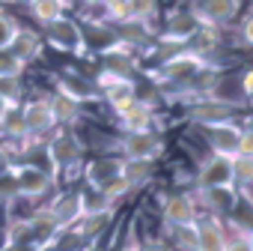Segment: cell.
Here are the masks:
<instances>
[{
    "instance_id": "5bb4252c",
    "label": "cell",
    "mask_w": 253,
    "mask_h": 251,
    "mask_svg": "<svg viewBox=\"0 0 253 251\" xmlns=\"http://www.w3.org/2000/svg\"><path fill=\"white\" fill-rule=\"evenodd\" d=\"M116 126L122 129V135H134V132H155L152 129V123H155V111L149 102L143 99H134L128 108H122L116 111Z\"/></svg>"
},
{
    "instance_id": "836d02e7",
    "label": "cell",
    "mask_w": 253,
    "mask_h": 251,
    "mask_svg": "<svg viewBox=\"0 0 253 251\" xmlns=\"http://www.w3.org/2000/svg\"><path fill=\"white\" fill-rule=\"evenodd\" d=\"M238 36H241V42H244L247 48H253V12L244 15V21H241V27H238Z\"/></svg>"
},
{
    "instance_id": "52a82bcc",
    "label": "cell",
    "mask_w": 253,
    "mask_h": 251,
    "mask_svg": "<svg viewBox=\"0 0 253 251\" xmlns=\"http://www.w3.org/2000/svg\"><path fill=\"white\" fill-rule=\"evenodd\" d=\"M223 186H235V168L229 156H209L200 171H197V191H211V188H223Z\"/></svg>"
},
{
    "instance_id": "d590c367",
    "label": "cell",
    "mask_w": 253,
    "mask_h": 251,
    "mask_svg": "<svg viewBox=\"0 0 253 251\" xmlns=\"http://www.w3.org/2000/svg\"><path fill=\"white\" fill-rule=\"evenodd\" d=\"M119 251H140V239H137V233H134V224L128 227V236H125V245H122Z\"/></svg>"
},
{
    "instance_id": "4dcf8cb0",
    "label": "cell",
    "mask_w": 253,
    "mask_h": 251,
    "mask_svg": "<svg viewBox=\"0 0 253 251\" xmlns=\"http://www.w3.org/2000/svg\"><path fill=\"white\" fill-rule=\"evenodd\" d=\"M235 186H253V156H235Z\"/></svg>"
},
{
    "instance_id": "2e32d148",
    "label": "cell",
    "mask_w": 253,
    "mask_h": 251,
    "mask_svg": "<svg viewBox=\"0 0 253 251\" xmlns=\"http://www.w3.org/2000/svg\"><path fill=\"white\" fill-rule=\"evenodd\" d=\"M48 209L54 212V218H57V224L63 227V233L72 230V227H78L81 218H84L81 191H63V194H57V197L48 203Z\"/></svg>"
},
{
    "instance_id": "74e56055",
    "label": "cell",
    "mask_w": 253,
    "mask_h": 251,
    "mask_svg": "<svg viewBox=\"0 0 253 251\" xmlns=\"http://www.w3.org/2000/svg\"><path fill=\"white\" fill-rule=\"evenodd\" d=\"M140 251H170L161 239H140Z\"/></svg>"
},
{
    "instance_id": "ba28073f",
    "label": "cell",
    "mask_w": 253,
    "mask_h": 251,
    "mask_svg": "<svg viewBox=\"0 0 253 251\" xmlns=\"http://www.w3.org/2000/svg\"><path fill=\"white\" fill-rule=\"evenodd\" d=\"M238 0H194V18L200 21V27H220V24H229L235 15H238Z\"/></svg>"
},
{
    "instance_id": "5b68a950",
    "label": "cell",
    "mask_w": 253,
    "mask_h": 251,
    "mask_svg": "<svg viewBox=\"0 0 253 251\" xmlns=\"http://www.w3.org/2000/svg\"><path fill=\"white\" fill-rule=\"evenodd\" d=\"M119 147V159L125 162H155L164 153V141L158 132H134V135H122L116 141Z\"/></svg>"
},
{
    "instance_id": "f35d334b",
    "label": "cell",
    "mask_w": 253,
    "mask_h": 251,
    "mask_svg": "<svg viewBox=\"0 0 253 251\" xmlns=\"http://www.w3.org/2000/svg\"><path fill=\"white\" fill-rule=\"evenodd\" d=\"M3 251H36L33 242H15V245H3Z\"/></svg>"
},
{
    "instance_id": "cb8c5ba5",
    "label": "cell",
    "mask_w": 253,
    "mask_h": 251,
    "mask_svg": "<svg viewBox=\"0 0 253 251\" xmlns=\"http://www.w3.org/2000/svg\"><path fill=\"white\" fill-rule=\"evenodd\" d=\"M155 177V162H125L122 159V180L128 183L131 188L149 183Z\"/></svg>"
},
{
    "instance_id": "f6af8a7d",
    "label": "cell",
    "mask_w": 253,
    "mask_h": 251,
    "mask_svg": "<svg viewBox=\"0 0 253 251\" xmlns=\"http://www.w3.org/2000/svg\"><path fill=\"white\" fill-rule=\"evenodd\" d=\"M12 3H27V6H30V3H33V0H12Z\"/></svg>"
},
{
    "instance_id": "30bf717a",
    "label": "cell",
    "mask_w": 253,
    "mask_h": 251,
    "mask_svg": "<svg viewBox=\"0 0 253 251\" xmlns=\"http://www.w3.org/2000/svg\"><path fill=\"white\" fill-rule=\"evenodd\" d=\"M54 87H57V96L75 102L78 108L86 105V102H98V87L95 81L84 78V75H72V72H63L54 78Z\"/></svg>"
},
{
    "instance_id": "484cf974",
    "label": "cell",
    "mask_w": 253,
    "mask_h": 251,
    "mask_svg": "<svg viewBox=\"0 0 253 251\" xmlns=\"http://www.w3.org/2000/svg\"><path fill=\"white\" fill-rule=\"evenodd\" d=\"M223 251H253V245H250V227L229 221L226 239H223Z\"/></svg>"
},
{
    "instance_id": "8992f818",
    "label": "cell",
    "mask_w": 253,
    "mask_h": 251,
    "mask_svg": "<svg viewBox=\"0 0 253 251\" xmlns=\"http://www.w3.org/2000/svg\"><path fill=\"white\" fill-rule=\"evenodd\" d=\"M12 180H15V194L18 197H27L33 203L54 188V177L48 174V168H39V165L12 168Z\"/></svg>"
},
{
    "instance_id": "1f68e13d",
    "label": "cell",
    "mask_w": 253,
    "mask_h": 251,
    "mask_svg": "<svg viewBox=\"0 0 253 251\" xmlns=\"http://www.w3.org/2000/svg\"><path fill=\"white\" fill-rule=\"evenodd\" d=\"M18 30H21V24L12 15H6L3 9H0V48H9L12 39L18 36Z\"/></svg>"
},
{
    "instance_id": "b9f144b4",
    "label": "cell",
    "mask_w": 253,
    "mask_h": 251,
    "mask_svg": "<svg viewBox=\"0 0 253 251\" xmlns=\"http://www.w3.org/2000/svg\"><path fill=\"white\" fill-rule=\"evenodd\" d=\"M244 129H247V132H253V114H247V120H244Z\"/></svg>"
},
{
    "instance_id": "8fae6325",
    "label": "cell",
    "mask_w": 253,
    "mask_h": 251,
    "mask_svg": "<svg viewBox=\"0 0 253 251\" xmlns=\"http://www.w3.org/2000/svg\"><path fill=\"white\" fill-rule=\"evenodd\" d=\"M21 123H24V132L27 138H39L51 129H57V120H54V111L48 105V99H33L27 105H21Z\"/></svg>"
},
{
    "instance_id": "3957f363",
    "label": "cell",
    "mask_w": 253,
    "mask_h": 251,
    "mask_svg": "<svg viewBox=\"0 0 253 251\" xmlns=\"http://www.w3.org/2000/svg\"><path fill=\"white\" fill-rule=\"evenodd\" d=\"M45 42L54 48V51H63V54H75V57H86V33L84 27L75 21V18H60L54 24L45 27Z\"/></svg>"
},
{
    "instance_id": "8d00e7d4",
    "label": "cell",
    "mask_w": 253,
    "mask_h": 251,
    "mask_svg": "<svg viewBox=\"0 0 253 251\" xmlns=\"http://www.w3.org/2000/svg\"><path fill=\"white\" fill-rule=\"evenodd\" d=\"M6 174H12V156L9 150L0 147V177H6Z\"/></svg>"
},
{
    "instance_id": "7a4b0ae2",
    "label": "cell",
    "mask_w": 253,
    "mask_h": 251,
    "mask_svg": "<svg viewBox=\"0 0 253 251\" xmlns=\"http://www.w3.org/2000/svg\"><path fill=\"white\" fill-rule=\"evenodd\" d=\"M98 81H119V78H131L137 69V51L125 42H113L104 51H98Z\"/></svg>"
},
{
    "instance_id": "e0dca14e",
    "label": "cell",
    "mask_w": 253,
    "mask_h": 251,
    "mask_svg": "<svg viewBox=\"0 0 253 251\" xmlns=\"http://www.w3.org/2000/svg\"><path fill=\"white\" fill-rule=\"evenodd\" d=\"M95 87H98V96H101L113 111L128 108V105L137 99V84H134V78H119V81H98V78H95Z\"/></svg>"
},
{
    "instance_id": "d6986e66",
    "label": "cell",
    "mask_w": 253,
    "mask_h": 251,
    "mask_svg": "<svg viewBox=\"0 0 253 251\" xmlns=\"http://www.w3.org/2000/svg\"><path fill=\"white\" fill-rule=\"evenodd\" d=\"M30 233H33V242H36V245H45V242L60 239L63 227L57 224V218H54V212H51L48 206H39V209L30 215Z\"/></svg>"
},
{
    "instance_id": "ab89813d",
    "label": "cell",
    "mask_w": 253,
    "mask_h": 251,
    "mask_svg": "<svg viewBox=\"0 0 253 251\" xmlns=\"http://www.w3.org/2000/svg\"><path fill=\"white\" fill-rule=\"evenodd\" d=\"M36 251H60V239H54V242H45V245H36Z\"/></svg>"
},
{
    "instance_id": "4316f807",
    "label": "cell",
    "mask_w": 253,
    "mask_h": 251,
    "mask_svg": "<svg viewBox=\"0 0 253 251\" xmlns=\"http://www.w3.org/2000/svg\"><path fill=\"white\" fill-rule=\"evenodd\" d=\"M21 93H24L21 78H0V99L9 105V111H15L21 105Z\"/></svg>"
},
{
    "instance_id": "ffe728a7",
    "label": "cell",
    "mask_w": 253,
    "mask_h": 251,
    "mask_svg": "<svg viewBox=\"0 0 253 251\" xmlns=\"http://www.w3.org/2000/svg\"><path fill=\"white\" fill-rule=\"evenodd\" d=\"M122 177V159L119 156H101L95 162L86 165V180H89V188H101L104 183Z\"/></svg>"
},
{
    "instance_id": "7c38bea8",
    "label": "cell",
    "mask_w": 253,
    "mask_h": 251,
    "mask_svg": "<svg viewBox=\"0 0 253 251\" xmlns=\"http://www.w3.org/2000/svg\"><path fill=\"white\" fill-rule=\"evenodd\" d=\"M197 33H200V21L194 18V12H191V9H173V12L167 15L164 30H161V42L188 45Z\"/></svg>"
},
{
    "instance_id": "d6a6232c",
    "label": "cell",
    "mask_w": 253,
    "mask_h": 251,
    "mask_svg": "<svg viewBox=\"0 0 253 251\" xmlns=\"http://www.w3.org/2000/svg\"><path fill=\"white\" fill-rule=\"evenodd\" d=\"M197 224V221H194ZM167 227L170 233H173V239H179V245L185 248V251H197V227Z\"/></svg>"
},
{
    "instance_id": "4fadbf2b",
    "label": "cell",
    "mask_w": 253,
    "mask_h": 251,
    "mask_svg": "<svg viewBox=\"0 0 253 251\" xmlns=\"http://www.w3.org/2000/svg\"><path fill=\"white\" fill-rule=\"evenodd\" d=\"M200 209H197V197H191L188 191H179V194H170L164 200V209H161V218L167 227H191L197 221Z\"/></svg>"
},
{
    "instance_id": "60d3db41",
    "label": "cell",
    "mask_w": 253,
    "mask_h": 251,
    "mask_svg": "<svg viewBox=\"0 0 253 251\" xmlns=\"http://www.w3.org/2000/svg\"><path fill=\"white\" fill-rule=\"evenodd\" d=\"M6 117H9V105L0 99V129H3V123H6Z\"/></svg>"
},
{
    "instance_id": "f1b7e54d",
    "label": "cell",
    "mask_w": 253,
    "mask_h": 251,
    "mask_svg": "<svg viewBox=\"0 0 253 251\" xmlns=\"http://www.w3.org/2000/svg\"><path fill=\"white\" fill-rule=\"evenodd\" d=\"M95 191H98V194H101V197H104V200L113 206V203H116V200H122L125 194H131V186L125 183L122 177H116V180L104 183V186H101V188H95Z\"/></svg>"
},
{
    "instance_id": "7402d4cb",
    "label": "cell",
    "mask_w": 253,
    "mask_h": 251,
    "mask_svg": "<svg viewBox=\"0 0 253 251\" xmlns=\"http://www.w3.org/2000/svg\"><path fill=\"white\" fill-rule=\"evenodd\" d=\"M9 51H12L24 66H27V63H33V60L42 54V39H39L33 30H24V27H21V30H18V36L12 39Z\"/></svg>"
},
{
    "instance_id": "277c9868",
    "label": "cell",
    "mask_w": 253,
    "mask_h": 251,
    "mask_svg": "<svg viewBox=\"0 0 253 251\" xmlns=\"http://www.w3.org/2000/svg\"><path fill=\"white\" fill-rule=\"evenodd\" d=\"M209 69H211L209 57L194 54V51H179V54H173V57H167V60L161 63L158 75H161L164 81H170V84H188V81L206 75Z\"/></svg>"
},
{
    "instance_id": "e575fe53",
    "label": "cell",
    "mask_w": 253,
    "mask_h": 251,
    "mask_svg": "<svg viewBox=\"0 0 253 251\" xmlns=\"http://www.w3.org/2000/svg\"><path fill=\"white\" fill-rule=\"evenodd\" d=\"M235 156H253V132L241 129V138H238V153Z\"/></svg>"
},
{
    "instance_id": "9a60e30c",
    "label": "cell",
    "mask_w": 253,
    "mask_h": 251,
    "mask_svg": "<svg viewBox=\"0 0 253 251\" xmlns=\"http://www.w3.org/2000/svg\"><path fill=\"white\" fill-rule=\"evenodd\" d=\"M206 144L211 147L214 156H229L235 159L238 153V138H241V126L238 123H217V126H206L203 129Z\"/></svg>"
},
{
    "instance_id": "7bdbcfd3",
    "label": "cell",
    "mask_w": 253,
    "mask_h": 251,
    "mask_svg": "<svg viewBox=\"0 0 253 251\" xmlns=\"http://www.w3.org/2000/svg\"><path fill=\"white\" fill-rule=\"evenodd\" d=\"M81 3H84V6H101L104 0H81Z\"/></svg>"
},
{
    "instance_id": "d4e9b609",
    "label": "cell",
    "mask_w": 253,
    "mask_h": 251,
    "mask_svg": "<svg viewBox=\"0 0 253 251\" xmlns=\"http://www.w3.org/2000/svg\"><path fill=\"white\" fill-rule=\"evenodd\" d=\"M48 105H51V111H54L57 126H72V123H78V120H81V108H78L75 102H69V99H63V96H57V93L48 99Z\"/></svg>"
},
{
    "instance_id": "f546056e",
    "label": "cell",
    "mask_w": 253,
    "mask_h": 251,
    "mask_svg": "<svg viewBox=\"0 0 253 251\" xmlns=\"http://www.w3.org/2000/svg\"><path fill=\"white\" fill-rule=\"evenodd\" d=\"M24 63L9 51V48H0V78H21Z\"/></svg>"
},
{
    "instance_id": "ee69618b",
    "label": "cell",
    "mask_w": 253,
    "mask_h": 251,
    "mask_svg": "<svg viewBox=\"0 0 253 251\" xmlns=\"http://www.w3.org/2000/svg\"><path fill=\"white\" fill-rule=\"evenodd\" d=\"M75 251H98V248H95V242H86L84 248H75Z\"/></svg>"
},
{
    "instance_id": "603a6c76",
    "label": "cell",
    "mask_w": 253,
    "mask_h": 251,
    "mask_svg": "<svg viewBox=\"0 0 253 251\" xmlns=\"http://www.w3.org/2000/svg\"><path fill=\"white\" fill-rule=\"evenodd\" d=\"M66 9H69V0H33L30 3V12L39 24H54L60 18H66Z\"/></svg>"
},
{
    "instance_id": "44dd1931",
    "label": "cell",
    "mask_w": 253,
    "mask_h": 251,
    "mask_svg": "<svg viewBox=\"0 0 253 251\" xmlns=\"http://www.w3.org/2000/svg\"><path fill=\"white\" fill-rule=\"evenodd\" d=\"M203 203L209 206V215H232L238 206V188L235 186H223V188H211L203 191Z\"/></svg>"
},
{
    "instance_id": "6da1fadb",
    "label": "cell",
    "mask_w": 253,
    "mask_h": 251,
    "mask_svg": "<svg viewBox=\"0 0 253 251\" xmlns=\"http://www.w3.org/2000/svg\"><path fill=\"white\" fill-rule=\"evenodd\" d=\"M45 156H48V171L54 183H57V171H66V177L72 180V168H78L84 156V141L69 129H57L45 144Z\"/></svg>"
},
{
    "instance_id": "bcb514c9",
    "label": "cell",
    "mask_w": 253,
    "mask_h": 251,
    "mask_svg": "<svg viewBox=\"0 0 253 251\" xmlns=\"http://www.w3.org/2000/svg\"><path fill=\"white\" fill-rule=\"evenodd\" d=\"M250 245H253V227H250Z\"/></svg>"
},
{
    "instance_id": "ac0fdd59",
    "label": "cell",
    "mask_w": 253,
    "mask_h": 251,
    "mask_svg": "<svg viewBox=\"0 0 253 251\" xmlns=\"http://www.w3.org/2000/svg\"><path fill=\"white\" fill-rule=\"evenodd\" d=\"M197 251H223L226 224L217 215H197Z\"/></svg>"
},
{
    "instance_id": "9c48e42d",
    "label": "cell",
    "mask_w": 253,
    "mask_h": 251,
    "mask_svg": "<svg viewBox=\"0 0 253 251\" xmlns=\"http://www.w3.org/2000/svg\"><path fill=\"white\" fill-rule=\"evenodd\" d=\"M238 114V108L232 105H223V102H214L209 96H200L191 108H188V117L194 126H200V129H206V126H217V123H232Z\"/></svg>"
},
{
    "instance_id": "83f0119b",
    "label": "cell",
    "mask_w": 253,
    "mask_h": 251,
    "mask_svg": "<svg viewBox=\"0 0 253 251\" xmlns=\"http://www.w3.org/2000/svg\"><path fill=\"white\" fill-rule=\"evenodd\" d=\"M128 9H131V18L134 21L152 24L155 15H158V0H128Z\"/></svg>"
}]
</instances>
